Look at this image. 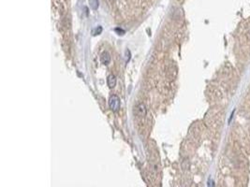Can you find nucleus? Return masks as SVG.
<instances>
[{"instance_id":"obj_1","label":"nucleus","mask_w":250,"mask_h":187,"mask_svg":"<svg viewBox=\"0 0 250 187\" xmlns=\"http://www.w3.org/2000/svg\"><path fill=\"white\" fill-rule=\"evenodd\" d=\"M109 107L113 112H116V111H118L120 110L121 102H120V98H119L118 96H116V95H113V96L110 97Z\"/></svg>"},{"instance_id":"obj_2","label":"nucleus","mask_w":250,"mask_h":187,"mask_svg":"<svg viewBox=\"0 0 250 187\" xmlns=\"http://www.w3.org/2000/svg\"><path fill=\"white\" fill-rule=\"evenodd\" d=\"M136 111H137V114L139 116L144 117V116L146 115V108H145L144 104H142V103L138 104L137 107H136Z\"/></svg>"},{"instance_id":"obj_3","label":"nucleus","mask_w":250,"mask_h":187,"mask_svg":"<svg viewBox=\"0 0 250 187\" xmlns=\"http://www.w3.org/2000/svg\"><path fill=\"white\" fill-rule=\"evenodd\" d=\"M100 61L103 65H108L111 61V56L108 52H103L100 56Z\"/></svg>"},{"instance_id":"obj_4","label":"nucleus","mask_w":250,"mask_h":187,"mask_svg":"<svg viewBox=\"0 0 250 187\" xmlns=\"http://www.w3.org/2000/svg\"><path fill=\"white\" fill-rule=\"evenodd\" d=\"M107 84L110 88H113L114 86L116 85V78L113 74L109 75L108 79H107Z\"/></svg>"},{"instance_id":"obj_5","label":"nucleus","mask_w":250,"mask_h":187,"mask_svg":"<svg viewBox=\"0 0 250 187\" xmlns=\"http://www.w3.org/2000/svg\"><path fill=\"white\" fill-rule=\"evenodd\" d=\"M89 2L92 9H97L98 8V0H89Z\"/></svg>"},{"instance_id":"obj_6","label":"nucleus","mask_w":250,"mask_h":187,"mask_svg":"<svg viewBox=\"0 0 250 187\" xmlns=\"http://www.w3.org/2000/svg\"><path fill=\"white\" fill-rule=\"evenodd\" d=\"M101 32H102V27H101V26H99L98 30V28H97V29H96V31H95V30H93V35H94V36H96V35H99Z\"/></svg>"}]
</instances>
